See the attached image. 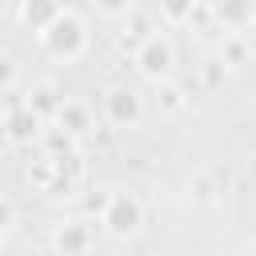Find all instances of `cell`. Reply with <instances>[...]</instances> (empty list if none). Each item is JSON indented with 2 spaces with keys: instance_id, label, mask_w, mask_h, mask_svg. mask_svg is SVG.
Here are the masks:
<instances>
[{
  "instance_id": "3957f363",
  "label": "cell",
  "mask_w": 256,
  "mask_h": 256,
  "mask_svg": "<svg viewBox=\"0 0 256 256\" xmlns=\"http://www.w3.org/2000/svg\"><path fill=\"white\" fill-rule=\"evenodd\" d=\"M184 8H188V4H184V0H168V12H172V16H180V12H184Z\"/></svg>"
},
{
  "instance_id": "7a4b0ae2",
  "label": "cell",
  "mask_w": 256,
  "mask_h": 256,
  "mask_svg": "<svg viewBox=\"0 0 256 256\" xmlns=\"http://www.w3.org/2000/svg\"><path fill=\"white\" fill-rule=\"evenodd\" d=\"M132 224H136V208L120 200V204H116V212H112V228H116V232H128Z\"/></svg>"
},
{
  "instance_id": "6da1fadb",
  "label": "cell",
  "mask_w": 256,
  "mask_h": 256,
  "mask_svg": "<svg viewBox=\"0 0 256 256\" xmlns=\"http://www.w3.org/2000/svg\"><path fill=\"white\" fill-rule=\"evenodd\" d=\"M168 60H172L168 44L152 40V44H148V52H144V68H148V72H164V68H168Z\"/></svg>"
}]
</instances>
